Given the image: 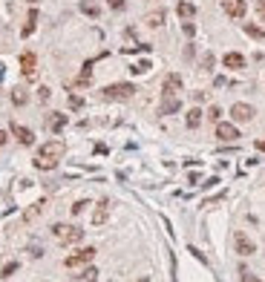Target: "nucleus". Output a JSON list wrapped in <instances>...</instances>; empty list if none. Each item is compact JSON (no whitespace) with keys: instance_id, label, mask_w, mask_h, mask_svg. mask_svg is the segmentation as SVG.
Returning <instances> with one entry per match:
<instances>
[{"instance_id":"f257e3e1","label":"nucleus","mask_w":265,"mask_h":282,"mask_svg":"<svg viewBox=\"0 0 265 282\" xmlns=\"http://www.w3.org/2000/svg\"><path fill=\"white\" fill-rule=\"evenodd\" d=\"M64 153H66V144L61 141V138H52V141H46V144L38 150L35 167H38V170H55L58 161L64 158Z\"/></svg>"},{"instance_id":"f03ea898","label":"nucleus","mask_w":265,"mask_h":282,"mask_svg":"<svg viewBox=\"0 0 265 282\" xmlns=\"http://www.w3.org/2000/svg\"><path fill=\"white\" fill-rule=\"evenodd\" d=\"M52 236H55L61 245H75V242H81L84 230L75 227V225H55V227H52Z\"/></svg>"},{"instance_id":"7ed1b4c3","label":"nucleus","mask_w":265,"mask_h":282,"mask_svg":"<svg viewBox=\"0 0 265 282\" xmlns=\"http://www.w3.org/2000/svg\"><path fill=\"white\" fill-rule=\"evenodd\" d=\"M132 93H135L132 84H110V87L101 90V98H107V101H127V98H132Z\"/></svg>"},{"instance_id":"20e7f679","label":"nucleus","mask_w":265,"mask_h":282,"mask_svg":"<svg viewBox=\"0 0 265 282\" xmlns=\"http://www.w3.org/2000/svg\"><path fill=\"white\" fill-rule=\"evenodd\" d=\"M93 256H95V248H81L78 253L66 256L64 265H66V268H78V265H84V262H93Z\"/></svg>"},{"instance_id":"39448f33","label":"nucleus","mask_w":265,"mask_h":282,"mask_svg":"<svg viewBox=\"0 0 265 282\" xmlns=\"http://www.w3.org/2000/svg\"><path fill=\"white\" fill-rule=\"evenodd\" d=\"M222 9H225V15L228 18H245V12H248V3L245 0H222Z\"/></svg>"},{"instance_id":"423d86ee","label":"nucleus","mask_w":265,"mask_h":282,"mask_svg":"<svg viewBox=\"0 0 265 282\" xmlns=\"http://www.w3.org/2000/svg\"><path fill=\"white\" fill-rule=\"evenodd\" d=\"M254 115H257V113H254L251 104H233V107H231V118H233V121H239V124L251 121Z\"/></svg>"},{"instance_id":"0eeeda50","label":"nucleus","mask_w":265,"mask_h":282,"mask_svg":"<svg viewBox=\"0 0 265 282\" xmlns=\"http://www.w3.org/2000/svg\"><path fill=\"white\" fill-rule=\"evenodd\" d=\"M182 90V75H176V72H170L165 78V84H162V95L165 98H170V95H176Z\"/></svg>"},{"instance_id":"6e6552de","label":"nucleus","mask_w":265,"mask_h":282,"mask_svg":"<svg viewBox=\"0 0 265 282\" xmlns=\"http://www.w3.org/2000/svg\"><path fill=\"white\" fill-rule=\"evenodd\" d=\"M216 138H222V141H236L239 138V130L228 121H216Z\"/></svg>"},{"instance_id":"1a4fd4ad","label":"nucleus","mask_w":265,"mask_h":282,"mask_svg":"<svg viewBox=\"0 0 265 282\" xmlns=\"http://www.w3.org/2000/svg\"><path fill=\"white\" fill-rule=\"evenodd\" d=\"M12 132H15V138L23 144V147H29V144H35V132L29 130V127L23 124H12Z\"/></svg>"},{"instance_id":"9d476101","label":"nucleus","mask_w":265,"mask_h":282,"mask_svg":"<svg viewBox=\"0 0 265 282\" xmlns=\"http://www.w3.org/2000/svg\"><path fill=\"white\" fill-rule=\"evenodd\" d=\"M257 251V245L245 236V233H236V253H242V256H251V253Z\"/></svg>"},{"instance_id":"9b49d317","label":"nucleus","mask_w":265,"mask_h":282,"mask_svg":"<svg viewBox=\"0 0 265 282\" xmlns=\"http://www.w3.org/2000/svg\"><path fill=\"white\" fill-rule=\"evenodd\" d=\"M35 66H38L35 52H23V55H20V69H23V75H26V78H32V75H35Z\"/></svg>"},{"instance_id":"f8f14e48","label":"nucleus","mask_w":265,"mask_h":282,"mask_svg":"<svg viewBox=\"0 0 265 282\" xmlns=\"http://www.w3.org/2000/svg\"><path fill=\"white\" fill-rule=\"evenodd\" d=\"M176 15H179L182 20H190V18L196 15V6H193V3H188V0H182V3L176 6Z\"/></svg>"},{"instance_id":"ddd939ff","label":"nucleus","mask_w":265,"mask_h":282,"mask_svg":"<svg viewBox=\"0 0 265 282\" xmlns=\"http://www.w3.org/2000/svg\"><path fill=\"white\" fill-rule=\"evenodd\" d=\"M222 63H225L228 69H242V66H245V58H242L239 52H228V55L222 58Z\"/></svg>"},{"instance_id":"4468645a","label":"nucleus","mask_w":265,"mask_h":282,"mask_svg":"<svg viewBox=\"0 0 265 282\" xmlns=\"http://www.w3.org/2000/svg\"><path fill=\"white\" fill-rule=\"evenodd\" d=\"M179 107H182V104H179V98H176V95H170V98L162 101V110H159V113H162V115H170V113H179Z\"/></svg>"},{"instance_id":"2eb2a0df","label":"nucleus","mask_w":265,"mask_h":282,"mask_svg":"<svg viewBox=\"0 0 265 282\" xmlns=\"http://www.w3.org/2000/svg\"><path fill=\"white\" fill-rule=\"evenodd\" d=\"M144 23H147L150 29H159V26L165 23V12H162V9H159V12H150V15L144 18Z\"/></svg>"},{"instance_id":"dca6fc26","label":"nucleus","mask_w":265,"mask_h":282,"mask_svg":"<svg viewBox=\"0 0 265 282\" xmlns=\"http://www.w3.org/2000/svg\"><path fill=\"white\" fill-rule=\"evenodd\" d=\"M64 127H66V115H61V113H52V115H49V130H52V132H61Z\"/></svg>"},{"instance_id":"f3484780","label":"nucleus","mask_w":265,"mask_h":282,"mask_svg":"<svg viewBox=\"0 0 265 282\" xmlns=\"http://www.w3.org/2000/svg\"><path fill=\"white\" fill-rule=\"evenodd\" d=\"M26 101H29V95H26L23 87H15V90H12V104H15V107H23Z\"/></svg>"},{"instance_id":"a211bd4d","label":"nucleus","mask_w":265,"mask_h":282,"mask_svg":"<svg viewBox=\"0 0 265 282\" xmlns=\"http://www.w3.org/2000/svg\"><path fill=\"white\" fill-rule=\"evenodd\" d=\"M81 12L90 15V18H98V15H101V9L93 3V0H81Z\"/></svg>"},{"instance_id":"6ab92c4d","label":"nucleus","mask_w":265,"mask_h":282,"mask_svg":"<svg viewBox=\"0 0 265 282\" xmlns=\"http://www.w3.org/2000/svg\"><path fill=\"white\" fill-rule=\"evenodd\" d=\"M242 29H245V35H251L254 40H265V29H260V26H254V23H245Z\"/></svg>"},{"instance_id":"aec40b11","label":"nucleus","mask_w":265,"mask_h":282,"mask_svg":"<svg viewBox=\"0 0 265 282\" xmlns=\"http://www.w3.org/2000/svg\"><path fill=\"white\" fill-rule=\"evenodd\" d=\"M35 23H38V9H32L29 12V18H26V26H23V38H29L35 32Z\"/></svg>"},{"instance_id":"412c9836","label":"nucleus","mask_w":265,"mask_h":282,"mask_svg":"<svg viewBox=\"0 0 265 282\" xmlns=\"http://www.w3.org/2000/svg\"><path fill=\"white\" fill-rule=\"evenodd\" d=\"M199 124H202V110H196V107H193V110L188 113V127H190V130H196Z\"/></svg>"},{"instance_id":"4be33fe9","label":"nucleus","mask_w":265,"mask_h":282,"mask_svg":"<svg viewBox=\"0 0 265 282\" xmlns=\"http://www.w3.org/2000/svg\"><path fill=\"white\" fill-rule=\"evenodd\" d=\"M132 75H141V72H150V61H141V63H132L130 66Z\"/></svg>"},{"instance_id":"5701e85b","label":"nucleus","mask_w":265,"mask_h":282,"mask_svg":"<svg viewBox=\"0 0 265 282\" xmlns=\"http://www.w3.org/2000/svg\"><path fill=\"white\" fill-rule=\"evenodd\" d=\"M104 219H107V202H101V205H98V213L93 216V222H95V225H101Z\"/></svg>"},{"instance_id":"b1692460","label":"nucleus","mask_w":265,"mask_h":282,"mask_svg":"<svg viewBox=\"0 0 265 282\" xmlns=\"http://www.w3.org/2000/svg\"><path fill=\"white\" fill-rule=\"evenodd\" d=\"M95 280H98V271H95V268H87V271L81 274V282H95Z\"/></svg>"},{"instance_id":"393cba45","label":"nucleus","mask_w":265,"mask_h":282,"mask_svg":"<svg viewBox=\"0 0 265 282\" xmlns=\"http://www.w3.org/2000/svg\"><path fill=\"white\" fill-rule=\"evenodd\" d=\"M69 107H72V110H81V107H84V98H81V95H69Z\"/></svg>"},{"instance_id":"a878e982","label":"nucleus","mask_w":265,"mask_h":282,"mask_svg":"<svg viewBox=\"0 0 265 282\" xmlns=\"http://www.w3.org/2000/svg\"><path fill=\"white\" fill-rule=\"evenodd\" d=\"M213 61H216V58H213L210 52H208V55H202V69H210V66H213Z\"/></svg>"},{"instance_id":"bb28decb","label":"nucleus","mask_w":265,"mask_h":282,"mask_svg":"<svg viewBox=\"0 0 265 282\" xmlns=\"http://www.w3.org/2000/svg\"><path fill=\"white\" fill-rule=\"evenodd\" d=\"M219 115H222L219 107H210V110H208V118H210V121H219Z\"/></svg>"},{"instance_id":"cd10ccee","label":"nucleus","mask_w":265,"mask_h":282,"mask_svg":"<svg viewBox=\"0 0 265 282\" xmlns=\"http://www.w3.org/2000/svg\"><path fill=\"white\" fill-rule=\"evenodd\" d=\"M107 3H110V9H115V12H118V9H124V6H127V0H107Z\"/></svg>"},{"instance_id":"c85d7f7f","label":"nucleus","mask_w":265,"mask_h":282,"mask_svg":"<svg viewBox=\"0 0 265 282\" xmlns=\"http://www.w3.org/2000/svg\"><path fill=\"white\" fill-rule=\"evenodd\" d=\"M49 87H40V90H38V98H40V101H49Z\"/></svg>"},{"instance_id":"c756f323","label":"nucleus","mask_w":265,"mask_h":282,"mask_svg":"<svg viewBox=\"0 0 265 282\" xmlns=\"http://www.w3.org/2000/svg\"><path fill=\"white\" fill-rule=\"evenodd\" d=\"M18 271V262H9L6 268H3V277H9V274H15Z\"/></svg>"},{"instance_id":"7c9ffc66","label":"nucleus","mask_w":265,"mask_h":282,"mask_svg":"<svg viewBox=\"0 0 265 282\" xmlns=\"http://www.w3.org/2000/svg\"><path fill=\"white\" fill-rule=\"evenodd\" d=\"M242 282H260V280H257L254 274H248V271H245V274H242Z\"/></svg>"},{"instance_id":"2f4dec72","label":"nucleus","mask_w":265,"mask_h":282,"mask_svg":"<svg viewBox=\"0 0 265 282\" xmlns=\"http://www.w3.org/2000/svg\"><path fill=\"white\" fill-rule=\"evenodd\" d=\"M6 141H9V132H6V130H0V147H6Z\"/></svg>"},{"instance_id":"473e14b6","label":"nucleus","mask_w":265,"mask_h":282,"mask_svg":"<svg viewBox=\"0 0 265 282\" xmlns=\"http://www.w3.org/2000/svg\"><path fill=\"white\" fill-rule=\"evenodd\" d=\"M257 12H260V18L265 20V0H260V3H257Z\"/></svg>"},{"instance_id":"72a5a7b5","label":"nucleus","mask_w":265,"mask_h":282,"mask_svg":"<svg viewBox=\"0 0 265 282\" xmlns=\"http://www.w3.org/2000/svg\"><path fill=\"white\" fill-rule=\"evenodd\" d=\"M257 150H260V153H265V138H260V141H257Z\"/></svg>"}]
</instances>
